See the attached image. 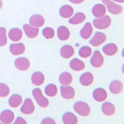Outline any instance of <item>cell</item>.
I'll return each instance as SVG.
<instances>
[{
  "label": "cell",
  "instance_id": "1",
  "mask_svg": "<svg viewBox=\"0 0 124 124\" xmlns=\"http://www.w3.org/2000/svg\"><path fill=\"white\" fill-rule=\"evenodd\" d=\"M73 108L75 112L81 116H88L91 113L90 106L84 101H78L74 104Z\"/></svg>",
  "mask_w": 124,
  "mask_h": 124
},
{
  "label": "cell",
  "instance_id": "2",
  "mask_svg": "<svg viewBox=\"0 0 124 124\" xmlns=\"http://www.w3.org/2000/svg\"><path fill=\"white\" fill-rule=\"evenodd\" d=\"M32 94L37 104L41 108H46L49 106V100L43 94V92L40 88H35L33 89Z\"/></svg>",
  "mask_w": 124,
  "mask_h": 124
},
{
  "label": "cell",
  "instance_id": "3",
  "mask_svg": "<svg viewBox=\"0 0 124 124\" xmlns=\"http://www.w3.org/2000/svg\"><path fill=\"white\" fill-rule=\"evenodd\" d=\"M102 2L105 5V6H106V9L110 13L113 15H119L123 13V6L118 4L117 2H113L112 0H102Z\"/></svg>",
  "mask_w": 124,
  "mask_h": 124
},
{
  "label": "cell",
  "instance_id": "4",
  "mask_svg": "<svg viewBox=\"0 0 124 124\" xmlns=\"http://www.w3.org/2000/svg\"><path fill=\"white\" fill-rule=\"evenodd\" d=\"M112 24V19L108 16L105 15L100 18H96L93 20V26L99 30H106Z\"/></svg>",
  "mask_w": 124,
  "mask_h": 124
},
{
  "label": "cell",
  "instance_id": "5",
  "mask_svg": "<svg viewBox=\"0 0 124 124\" xmlns=\"http://www.w3.org/2000/svg\"><path fill=\"white\" fill-rule=\"evenodd\" d=\"M90 63L92 67L95 68H99L103 65L104 57L102 56V53H101L99 50H95V51L92 54Z\"/></svg>",
  "mask_w": 124,
  "mask_h": 124
},
{
  "label": "cell",
  "instance_id": "6",
  "mask_svg": "<svg viewBox=\"0 0 124 124\" xmlns=\"http://www.w3.org/2000/svg\"><path fill=\"white\" fill-rule=\"evenodd\" d=\"M107 37L106 33L102 32H96L93 34V36L91 37L90 39V44L93 46H99L102 45L106 42Z\"/></svg>",
  "mask_w": 124,
  "mask_h": 124
},
{
  "label": "cell",
  "instance_id": "7",
  "mask_svg": "<svg viewBox=\"0 0 124 124\" xmlns=\"http://www.w3.org/2000/svg\"><path fill=\"white\" fill-rule=\"evenodd\" d=\"M15 67L19 71H27L30 67V61L28 58L25 57H19L15 60L14 62Z\"/></svg>",
  "mask_w": 124,
  "mask_h": 124
},
{
  "label": "cell",
  "instance_id": "8",
  "mask_svg": "<svg viewBox=\"0 0 124 124\" xmlns=\"http://www.w3.org/2000/svg\"><path fill=\"white\" fill-rule=\"evenodd\" d=\"M20 111L22 113L25 115H31L35 111V106L32 99L30 98H26L24 102L22 103L20 108Z\"/></svg>",
  "mask_w": 124,
  "mask_h": 124
},
{
  "label": "cell",
  "instance_id": "9",
  "mask_svg": "<svg viewBox=\"0 0 124 124\" xmlns=\"http://www.w3.org/2000/svg\"><path fill=\"white\" fill-rule=\"evenodd\" d=\"M61 95L64 99L71 100L75 97V90L70 85H61Z\"/></svg>",
  "mask_w": 124,
  "mask_h": 124
},
{
  "label": "cell",
  "instance_id": "10",
  "mask_svg": "<svg viewBox=\"0 0 124 124\" xmlns=\"http://www.w3.org/2000/svg\"><path fill=\"white\" fill-rule=\"evenodd\" d=\"M93 99L98 102H105L107 99L108 93L106 91V89L103 88H95L92 93Z\"/></svg>",
  "mask_w": 124,
  "mask_h": 124
},
{
  "label": "cell",
  "instance_id": "11",
  "mask_svg": "<svg viewBox=\"0 0 124 124\" xmlns=\"http://www.w3.org/2000/svg\"><path fill=\"white\" fill-rule=\"evenodd\" d=\"M15 119V114L9 109L3 110L0 114V121L4 124H10L13 123Z\"/></svg>",
  "mask_w": 124,
  "mask_h": 124
},
{
  "label": "cell",
  "instance_id": "12",
  "mask_svg": "<svg viewBox=\"0 0 124 124\" xmlns=\"http://www.w3.org/2000/svg\"><path fill=\"white\" fill-rule=\"evenodd\" d=\"M9 51L14 56H20L26 51V46L23 43L13 44L9 46Z\"/></svg>",
  "mask_w": 124,
  "mask_h": 124
},
{
  "label": "cell",
  "instance_id": "13",
  "mask_svg": "<svg viewBox=\"0 0 124 124\" xmlns=\"http://www.w3.org/2000/svg\"><path fill=\"white\" fill-rule=\"evenodd\" d=\"M23 29L26 37L30 39L36 38L39 34V28L31 26L30 24H24Z\"/></svg>",
  "mask_w": 124,
  "mask_h": 124
},
{
  "label": "cell",
  "instance_id": "14",
  "mask_svg": "<svg viewBox=\"0 0 124 124\" xmlns=\"http://www.w3.org/2000/svg\"><path fill=\"white\" fill-rule=\"evenodd\" d=\"M80 83L81 85L85 87L90 86L91 85L93 84L94 82V76H93L92 73L90 71H87L83 73L82 75L80 76Z\"/></svg>",
  "mask_w": 124,
  "mask_h": 124
},
{
  "label": "cell",
  "instance_id": "15",
  "mask_svg": "<svg viewBox=\"0 0 124 124\" xmlns=\"http://www.w3.org/2000/svg\"><path fill=\"white\" fill-rule=\"evenodd\" d=\"M23 35V31L21 29L17 28V27H14V28H12L9 31L8 37H9V38L12 41L19 42L22 39Z\"/></svg>",
  "mask_w": 124,
  "mask_h": 124
},
{
  "label": "cell",
  "instance_id": "16",
  "mask_svg": "<svg viewBox=\"0 0 124 124\" xmlns=\"http://www.w3.org/2000/svg\"><path fill=\"white\" fill-rule=\"evenodd\" d=\"M108 88L112 94L118 95L123 91V84L119 80H114L109 84Z\"/></svg>",
  "mask_w": 124,
  "mask_h": 124
},
{
  "label": "cell",
  "instance_id": "17",
  "mask_svg": "<svg viewBox=\"0 0 124 124\" xmlns=\"http://www.w3.org/2000/svg\"><path fill=\"white\" fill-rule=\"evenodd\" d=\"M92 14L95 18H100L106 14L107 9L103 3L95 4L92 8Z\"/></svg>",
  "mask_w": 124,
  "mask_h": 124
},
{
  "label": "cell",
  "instance_id": "18",
  "mask_svg": "<svg viewBox=\"0 0 124 124\" xmlns=\"http://www.w3.org/2000/svg\"><path fill=\"white\" fill-rule=\"evenodd\" d=\"M30 24L33 26L37 27V28H40V27L43 26L45 23V19L44 17L43 16L40 14H35L33 15L30 18Z\"/></svg>",
  "mask_w": 124,
  "mask_h": 124
},
{
  "label": "cell",
  "instance_id": "19",
  "mask_svg": "<svg viewBox=\"0 0 124 124\" xmlns=\"http://www.w3.org/2000/svg\"><path fill=\"white\" fill-rule=\"evenodd\" d=\"M57 36L60 40L66 41L68 40L71 36L70 30L65 26H61L57 30Z\"/></svg>",
  "mask_w": 124,
  "mask_h": 124
},
{
  "label": "cell",
  "instance_id": "20",
  "mask_svg": "<svg viewBox=\"0 0 124 124\" xmlns=\"http://www.w3.org/2000/svg\"><path fill=\"white\" fill-rule=\"evenodd\" d=\"M60 54L64 59H68V58H71L74 56V54H75V49H74L71 45L65 44L61 48Z\"/></svg>",
  "mask_w": 124,
  "mask_h": 124
},
{
  "label": "cell",
  "instance_id": "21",
  "mask_svg": "<svg viewBox=\"0 0 124 124\" xmlns=\"http://www.w3.org/2000/svg\"><path fill=\"white\" fill-rule=\"evenodd\" d=\"M75 13L73 7L70 5H64L62 6L59 9V14L62 18L69 19L71 18Z\"/></svg>",
  "mask_w": 124,
  "mask_h": 124
},
{
  "label": "cell",
  "instance_id": "22",
  "mask_svg": "<svg viewBox=\"0 0 124 124\" xmlns=\"http://www.w3.org/2000/svg\"><path fill=\"white\" fill-rule=\"evenodd\" d=\"M102 113L106 116H112L115 114L116 112V107L113 103L110 102H106L102 105Z\"/></svg>",
  "mask_w": 124,
  "mask_h": 124
},
{
  "label": "cell",
  "instance_id": "23",
  "mask_svg": "<svg viewBox=\"0 0 124 124\" xmlns=\"http://www.w3.org/2000/svg\"><path fill=\"white\" fill-rule=\"evenodd\" d=\"M92 33H93V26L91 23H85L80 32L81 37L84 39V40H88V39H89L92 36Z\"/></svg>",
  "mask_w": 124,
  "mask_h": 124
},
{
  "label": "cell",
  "instance_id": "24",
  "mask_svg": "<svg viewBox=\"0 0 124 124\" xmlns=\"http://www.w3.org/2000/svg\"><path fill=\"white\" fill-rule=\"evenodd\" d=\"M45 81V76L41 71H35L31 75V81L36 86H40Z\"/></svg>",
  "mask_w": 124,
  "mask_h": 124
},
{
  "label": "cell",
  "instance_id": "25",
  "mask_svg": "<svg viewBox=\"0 0 124 124\" xmlns=\"http://www.w3.org/2000/svg\"><path fill=\"white\" fill-rule=\"evenodd\" d=\"M118 46L114 43H109L106 44L102 48L103 53L107 56H114L118 53Z\"/></svg>",
  "mask_w": 124,
  "mask_h": 124
},
{
  "label": "cell",
  "instance_id": "26",
  "mask_svg": "<svg viewBox=\"0 0 124 124\" xmlns=\"http://www.w3.org/2000/svg\"><path fill=\"white\" fill-rule=\"evenodd\" d=\"M62 122L64 124H77L78 119L71 112H66L62 116Z\"/></svg>",
  "mask_w": 124,
  "mask_h": 124
},
{
  "label": "cell",
  "instance_id": "27",
  "mask_svg": "<svg viewBox=\"0 0 124 124\" xmlns=\"http://www.w3.org/2000/svg\"><path fill=\"white\" fill-rule=\"evenodd\" d=\"M58 80L61 85H70L72 83L73 76L70 72L64 71L60 75Z\"/></svg>",
  "mask_w": 124,
  "mask_h": 124
},
{
  "label": "cell",
  "instance_id": "28",
  "mask_svg": "<svg viewBox=\"0 0 124 124\" xmlns=\"http://www.w3.org/2000/svg\"><path fill=\"white\" fill-rule=\"evenodd\" d=\"M85 19H86V16L83 13H77L74 14L71 18H69V23L72 25H78L80 23H82Z\"/></svg>",
  "mask_w": 124,
  "mask_h": 124
},
{
  "label": "cell",
  "instance_id": "29",
  "mask_svg": "<svg viewBox=\"0 0 124 124\" xmlns=\"http://www.w3.org/2000/svg\"><path fill=\"white\" fill-rule=\"evenodd\" d=\"M70 68L73 71H80L85 69V64L82 61H81L78 58H73L71 61V62H70Z\"/></svg>",
  "mask_w": 124,
  "mask_h": 124
},
{
  "label": "cell",
  "instance_id": "30",
  "mask_svg": "<svg viewBox=\"0 0 124 124\" xmlns=\"http://www.w3.org/2000/svg\"><path fill=\"white\" fill-rule=\"evenodd\" d=\"M23 97L19 94H13L9 99V105L13 108H18L23 103Z\"/></svg>",
  "mask_w": 124,
  "mask_h": 124
},
{
  "label": "cell",
  "instance_id": "31",
  "mask_svg": "<svg viewBox=\"0 0 124 124\" xmlns=\"http://www.w3.org/2000/svg\"><path fill=\"white\" fill-rule=\"evenodd\" d=\"M57 87L56 85H54L53 83L48 84L45 87V94L49 96V97H54L56 96L57 94Z\"/></svg>",
  "mask_w": 124,
  "mask_h": 124
},
{
  "label": "cell",
  "instance_id": "32",
  "mask_svg": "<svg viewBox=\"0 0 124 124\" xmlns=\"http://www.w3.org/2000/svg\"><path fill=\"white\" fill-rule=\"evenodd\" d=\"M92 54V50L88 46H84L82 47H81L78 50L79 56L82 58H88L89 57H91Z\"/></svg>",
  "mask_w": 124,
  "mask_h": 124
},
{
  "label": "cell",
  "instance_id": "33",
  "mask_svg": "<svg viewBox=\"0 0 124 124\" xmlns=\"http://www.w3.org/2000/svg\"><path fill=\"white\" fill-rule=\"evenodd\" d=\"M43 36H44L46 40H51L55 37V30L52 27H45L42 31Z\"/></svg>",
  "mask_w": 124,
  "mask_h": 124
},
{
  "label": "cell",
  "instance_id": "34",
  "mask_svg": "<svg viewBox=\"0 0 124 124\" xmlns=\"http://www.w3.org/2000/svg\"><path fill=\"white\" fill-rule=\"evenodd\" d=\"M7 33L5 27H0V46H4L7 44Z\"/></svg>",
  "mask_w": 124,
  "mask_h": 124
},
{
  "label": "cell",
  "instance_id": "35",
  "mask_svg": "<svg viewBox=\"0 0 124 124\" xmlns=\"http://www.w3.org/2000/svg\"><path fill=\"white\" fill-rule=\"evenodd\" d=\"M10 89L9 87L5 83H0V97L6 98L9 95Z\"/></svg>",
  "mask_w": 124,
  "mask_h": 124
},
{
  "label": "cell",
  "instance_id": "36",
  "mask_svg": "<svg viewBox=\"0 0 124 124\" xmlns=\"http://www.w3.org/2000/svg\"><path fill=\"white\" fill-rule=\"evenodd\" d=\"M41 123L42 124H54V123H56V122H55V120L53 119L52 118L46 117L42 120Z\"/></svg>",
  "mask_w": 124,
  "mask_h": 124
},
{
  "label": "cell",
  "instance_id": "37",
  "mask_svg": "<svg viewBox=\"0 0 124 124\" xmlns=\"http://www.w3.org/2000/svg\"><path fill=\"white\" fill-rule=\"evenodd\" d=\"M14 123H16V124H26L27 122L26 120L24 119L21 117V116H19V117H17L16 119V120H14L13 121Z\"/></svg>",
  "mask_w": 124,
  "mask_h": 124
},
{
  "label": "cell",
  "instance_id": "38",
  "mask_svg": "<svg viewBox=\"0 0 124 124\" xmlns=\"http://www.w3.org/2000/svg\"><path fill=\"white\" fill-rule=\"evenodd\" d=\"M69 1L74 4H81L84 2V0H69Z\"/></svg>",
  "mask_w": 124,
  "mask_h": 124
},
{
  "label": "cell",
  "instance_id": "39",
  "mask_svg": "<svg viewBox=\"0 0 124 124\" xmlns=\"http://www.w3.org/2000/svg\"><path fill=\"white\" fill-rule=\"evenodd\" d=\"M112 1L117 2V3H123L124 2V0H112Z\"/></svg>",
  "mask_w": 124,
  "mask_h": 124
},
{
  "label": "cell",
  "instance_id": "40",
  "mask_svg": "<svg viewBox=\"0 0 124 124\" xmlns=\"http://www.w3.org/2000/svg\"><path fill=\"white\" fill-rule=\"evenodd\" d=\"M2 8V0H0V9H1Z\"/></svg>",
  "mask_w": 124,
  "mask_h": 124
}]
</instances>
